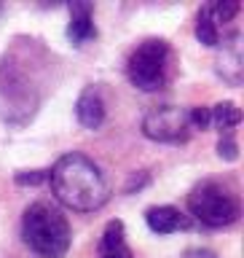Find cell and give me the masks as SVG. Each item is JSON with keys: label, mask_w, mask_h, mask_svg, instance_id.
Listing matches in <instances>:
<instances>
[{"label": "cell", "mask_w": 244, "mask_h": 258, "mask_svg": "<svg viewBox=\"0 0 244 258\" xmlns=\"http://www.w3.org/2000/svg\"><path fill=\"white\" fill-rule=\"evenodd\" d=\"M48 183L56 202L75 213H94L110 199V183L102 167L78 151L56 159V164L48 169Z\"/></svg>", "instance_id": "6da1fadb"}, {"label": "cell", "mask_w": 244, "mask_h": 258, "mask_svg": "<svg viewBox=\"0 0 244 258\" xmlns=\"http://www.w3.org/2000/svg\"><path fill=\"white\" fill-rule=\"evenodd\" d=\"M22 239L40 258H64L72 245V229L51 202H32L22 215Z\"/></svg>", "instance_id": "7a4b0ae2"}, {"label": "cell", "mask_w": 244, "mask_h": 258, "mask_svg": "<svg viewBox=\"0 0 244 258\" xmlns=\"http://www.w3.org/2000/svg\"><path fill=\"white\" fill-rule=\"evenodd\" d=\"M0 97L6 105V121L11 124H24L27 118H32L43 100L35 76L27 70L22 48H14L0 62Z\"/></svg>", "instance_id": "3957f363"}, {"label": "cell", "mask_w": 244, "mask_h": 258, "mask_svg": "<svg viewBox=\"0 0 244 258\" xmlns=\"http://www.w3.org/2000/svg\"><path fill=\"white\" fill-rule=\"evenodd\" d=\"M188 213L207 229H228L239 221L241 202L231 183L207 177V180H201L191 188Z\"/></svg>", "instance_id": "277c9868"}, {"label": "cell", "mask_w": 244, "mask_h": 258, "mask_svg": "<svg viewBox=\"0 0 244 258\" xmlns=\"http://www.w3.org/2000/svg\"><path fill=\"white\" fill-rule=\"evenodd\" d=\"M175 51L164 38H145L126 59V78L140 92H158L172 81Z\"/></svg>", "instance_id": "5b68a950"}, {"label": "cell", "mask_w": 244, "mask_h": 258, "mask_svg": "<svg viewBox=\"0 0 244 258\" xmlns=\"http://www.w3.org/2000/svg\"><path fill=\"white\" fill-rule=\"evenodd\" d=\"M142 135L153 143H167V145L188 143L193 135L188 110L177 108V105H158V108L148 110L142 118Z\"/></svg>", "instance_id": "8992f818"}, {"label": "cell", "mask_w": 244, "mask_h": 258, "mask_svg": "<svg viewBox=\"0 0 244 258\" xmlns=\"http://www.w3.org/2000/svg\"><path fill=\"white\" fill-rule=\"evenodd\" d=\"M70 22H67V40L72 46H84L97 38V24H94V6L92 3H70Z\"/></svg>", "instance_id": "52a82bcc"}, {"label": "cell", "mask_w": 244, "mask_h": 258, "mask_svg": "<svg viewBox=\"0 0 244 258\" xmlns=\"http://www.w3.org/2000/svg\"><path fill=\"white\" fill-rule=\"evenodd\" d=\"M145 223L153 234L164 237V234H175L180 229H191V218L180 213L172 205H158V207H148L145 210Z\"/></svg>", "instance_id": "ba28073f"}, {"label": "cell", "mask_w": 244, "mask_h": 258, "mask_svg": "<svg viewBox=\"0 0 244 258\" xmlns=\"http://www.w3.org/2000/svg\"><path fill=\"white\" fill-rule=\"evenodd\" d=\"M75 118L84 129H100L105 124V100L97 86H86L75 100Z\"/></svg>", "instance_id": "9c48e42d"}, {"label": "cell", "mask_w": 244, "mask_h": 258, "mask_svg": "<svg viewBox=\"0 0 244 258\" xmlns=\"http://www.w3.org/2000/svg\"><path fill=\"white\" fill-rule=\"evenodd\" d=\"M100 258H134L132 247L126 242L124 221H118V218L108 221V226L102 231V239H100Z\"/></svg>", "instance_id": "30bf717a"}, {"label": "cell", "mask_w": 244, "mask_h": 258, "mask_svg": "<svg viewBox=\"0 0 244 258\" xmlns=\"http://www.w3.org/2000/svg\"><path fill=\"white\" fill-rule=\"evenodd\" d=\"M217 73L231 86L241 84V51H239V32H231V43H223V56L217 59Z\"/></svg>", "instance_id": "8fae6325"}, {"label": "cell", "mask_w": 244, "mask_h": 258, "mask_svg": "<svg viewBox=\"0 0 244 258\" xmlns=\"http://www.w3.org/2000/svg\"><path fill=\"white\" fill-rule=\"evenodd\" d=\"M209 113H212V124L223 132H233V126L241 124V110L236 102L225 100V102H217L215 108H209Z\"/></svg>", "instance_id": "7c38bea8"}, {"label": "cell", "mask_w": 244, "mask_h": 258, "mask_svg": "<svg viewBox=\"0 0 244 258\" xmlns=\"http://www.w3.org/2000/svg\"><path fill=\"white\" fill-rule=\"evenodd\" d=\"M196 40L201 46H220V30H217V22L212 19V11H209V6H204L196 16Z\"/></svg>", "instance_id": "4fadbf2b"}, {"label": "cell", "mask_w": 244, "mask_h": 258, "mask_svg": "<svg viewBox=\"0 0 244 258\" xmlns=\"http://www.w3.org/2000/svg\"><path fill=\"white\" fill-rule=\"evenodd\" d=\"M209 11H212V19L215 22H233L236 19V14L241 11V3L239 0H220V3H212L209 6Z\"/></svg>", "instance_id": "5bb4252c"}, {"label": "cell", "mask_w": 244, "mask_h": 258, "mask_svg": "<svg viewBox=\"0 0 244 258\" xmlns=\"http://www.w3.org/2000/svg\"><path fill=\"white\" fill-rule=\"evenodd\" d=\"M217 156L223 161H236L239 159V143H236V137H233V132L220 135V140H217Z\"/></svg>", "instance_id": "9a60e30c"}, {"label": "cell", "mask_w": 244, "mask_h": 258, "mask_svg": "<svg viewBox=\"0 0 244 258\" xmlns=\"http://www.w3.org/2000/svg\"><path fill=\"white\" fill-rule=\"evenodd\" d=\"M188 121H191V129H209L212 126V113H209L207 105H193L188 108Z\"/></svg>", "instance_id": "2e32d148"}, {"label": "cell", "mask_w": 244, "mask_h": 258, "mask_svg": "<svg viewBox=\"0 0 244 258\" xmlns=\"http://www.w3.org/2000/svg\"><path fill=\"white\" fill-rule=\"evenodd\" d=\"M16 185H43L48 183V169H22L14 175Z\"/></svg>", "instance_id": "e0dca14e"}, {"label": "cell", "mask_w": 244, "mask_h": 258, "mask_svg": "<svg viewBox=\"0 0 244 258\" xmlns=\"http://www.w3.org/2000/svg\"><path fill=\"white\" fill-rule=\"evenodd\" d=\"M150 183V172L148 169H140V172H134L132 177H129V183H126V194H134V191H142L145 185Z\"/></svg>", "instance_id": "ac0fdd59"}, {"label": "cell", "mask_w": 244, "mask_h": 258, "mask_svg": "<svg viewBox=\"0 0 244 258\" xmlns=\"http://www.w3.org/2000/svg\"><path fill=\"white\" fill-rule=\"evenodd\" d=\"M180 258H220V255L212 253V250H207V247H188Z\"/></svg>", "instance_id": "d6986e66"}]
</instances>
